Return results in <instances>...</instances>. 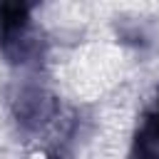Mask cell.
<instances>
[{"instance_id":"6da1fadb","label":"cell","mask_w":159,"mask_h":159,"mask_svg":"<svg viewBox=\"0 0 159 159\" xmlns=\"http://www.w3.org/2000/svg\"><path fill=\"white\" fill-rule=\"evenodd\" d=\"M30 159H45V157H42V154H35V157H30Z\"/></svg>"}]
</instances>
